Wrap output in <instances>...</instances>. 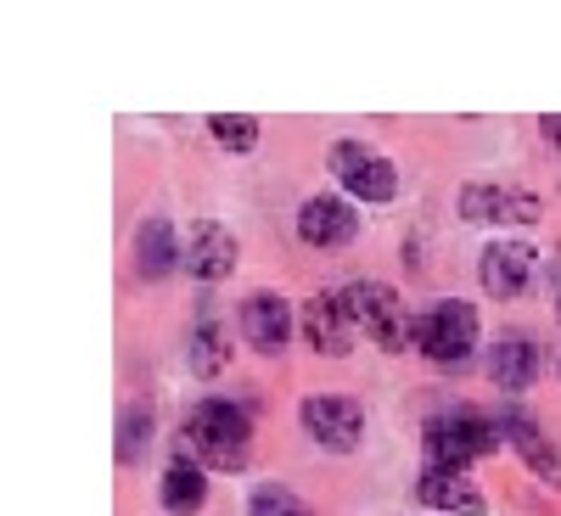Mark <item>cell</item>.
<instances>
[{
	"mask_svg": "<svg viewBox=\"0 0 561 516\" xmlns=\"http://www.w3.org/2000/svg\"><path fill=\"white\" fill-rule=\"evenodd\" d=\"M253 449V421L242 404L230 399H203L192 427L180 438V460H197V466H225V472H237Z\"/></svg>",
	"mask_w": 561,
	"mask_h": 516,
	"instance_id": "6da1fadb",
	"label": "cell"
},
{
	"mask_svg": "<svg viewBox=\"0 0 561 516\" xmlns=\"http://www.w3.org/2000/svg\"><path fill=\"white\" fill-rule=\"evenodd\" d=\"M421 444H427V460L433 466H444V472H466L478 455H494L500 449V433L489 427L483 415H472V410H444V415L427 421Z\"/></svg>",
	"mask_w": 561,
	"mask_h": 516,
	"instance_id": "7a4b0ae2",
	"label": "cell"
},
{
	"mask_svg": "<svg viewBox=\"0 0 561 516\" xmlns=\"http://www.w3.org/2000/svg\"><path fill=\"white\" fill-rule=\"evenodd\" d=\"M415 348L427 359H438V365H460L466 354L478 348V314H472V303L444 298L427 314H415Z\"/></svg>",
	"mask_w": 561,
	"mask_h": 516,
	"instance_id": "3957f363",
	"label": "cell"
},
{
	"mask_svg": "<svg viewBox=\"0 0 561 516\" xmlns=\"http://www.w3.org/2000/svg\"><path fill=\"white\" fill-rule=\"evenodd\" d=\"M343 303L354 314V325L365 337H377L388 354H399L410 343V325H404V303L393 287H382V280H354V287H343Z\"/></svg>",
	"mask_w": 561,
	"mask_h": 516,
	"instance_id": "277c9868",
	"label": "cell"
},
{
	"mask_svg": "<svg viewBox=\"0 0 561 516\" xmlns=\"http://www.w3.org/2000/svg\"><path fill=\"white\" fill-rule=\"evenodd\" d=\"M304 427L320 449H332V455H348L359 449V433H365V410L359 399L348 393H309L304 399Z\"/></svg>",
	"mask_w": 561,
	"mask_h": 516,
	"instance_id": "5b68a950",
	"label": "cell"
},
{
	"mask_svg": "<svg viewBox=\"0 0 561 516\" xmlns=\"http://www.w3.org/2000/svg\"><path fill=\"white\" fill-rule=\"evenodd\" d=\"M332 174L343 180V192L359 197V203H388L399 192V174L382 152L359 147V140H343V147H332Z\"/></svg>",
	"mask_w": 561,
	"mask_h": 516,
	"instance_id": "8992f818",
	"label": "cell"
},
{
	"mask_svg": "<svg viewBox=\"0 0 561 516\" xmlns=\"http://www.w3.org/2000/svg\"><path fill=\"white\" fill-rule=\"evenodd\" d=\"M460 219H472V225H534L539 197L517 192V185L478 180V185H460Z\"/></svg>",
	"mask_w": 561,
	"mask_h": 516,
	"instance_id": "52a82bcc",
	"label": "cell"
},
{
	"mask_svg": "<svg viewBox=\"0 0 561 516\" xmlns=\"http://www.w3.org/2000/svg\"><path fill=\"white\" fill-rule=\"evenodd\" d=\"M298 325H304L309 348L325 354V359H343V354L354 348V332H359L354 314H348V303H343V293H320V298H309L304 314H298Z\"/></svg>",
	"mask_w": 561,
	"mask_h": 516,
	"instance_id": "ba28073f",
	"label": "cell"
},
{
	"mask_svg": "<svg viewBox=\"0 0 561 516\" xmlns=\"http://www.w3.org/2000/svg\"><path fill=\"white\" fill-rule=\"evenodd\" d=\"M478 275H483V287L494 298H523L528 280H534V248H523V242H489Z\"/></svg>",
	"mask_w": 561,
	"mask_h": 516,
	"instance_id": "9c48e42d",
	"label": "cell"
},
{
	"mask_svg": "<svg viewBox=\"0 0 561 516\" xmlns=\"http://www.w3.org/2000/svg\"><path fill=\"white\" fill-rule=\"evenodd\" d=\"M242 332L259 354H280L293 343V303L275 298V293H253L242 303Z\"/></svg>",
	"mask_w": 561,
	"mask_h": 516,
	"instance_id": "30bf717a",
	"label": "cell"
},
{
	"mask_svg": "<svg viewBox=\"0 0 561 516\" xmlns=\"http://www.w3.org/2000/svg\"><path fill=\"white\" fill-rule=\"evenodd\" d=\"M354 230H359V219H354V208L337 203V197H309V203L298 208V237H304L309 248H348Z\"/></svg>",
	"mask_w": 561,
	"mask_h": 516,
	"instance_id": "8fae6325",
	"label": "cell"
},
{
	"mask_svg": "<svg viewBox=\"0 0 561 516\" xmlns=\"http://www.w3.org/2000/svg\"><path fill=\"white\" fill-rule=\"evenodd\" d=\"M489 377H494L500 393L534 388V377H539V343H534L528 332H505V337L494 343V354H489Z\"/></svg>",
	"mask_w": 561,
	"mask_h": 516,
	"instance_id": "7c38bea8",
	"label": "cell"
},
{
	"mask_svg": "<svg viewBox=\"0 0 561 516\" xmlns=\"http://www.w3.org/2000/svg\"><path fill=\"white\" fill-rule=\"evenodd\" d=\"M415 500L433 511H455V516H483V494L466 472H444V466H427L415 483Z\"/></svg>",
	"mask_w": 561,
	"mask_h": 516,
	"instance_id": "4fadbf2b",
	"label": "cell"
},
{
	"mask_svg": "<svg viewBox=\"0 0 561 516\" xmlns=\"http://www.w3.org/2000/svg\"><path fill=\"white\" fill-rule=\"evenodd\" d=\"M230 264H237V237H230L225 225L203 219L192 230V248H185V270H192L197 280H225Z\"/></svg>",
	"mask_w": 561,
	"mask_h": 516,
	"instance_id": "5bb4252c",
	"label": "cell"
},
{
	"mask_svg": "<svg viewBox=\"0 0 561 516\" xmlns=\"http://www.w3.org/2000/svg\"><path fill=\"white\" fill-rule=\"evenodd\" d=\"M500 438H505V444H517V455L534 466V472H545V478L561 483V455H556L550 438L534 427V415H528V410H505V415H500Z\"/></svg>",
	"mask_w": 561,
	"mask_h": 516,
	"instance_id": "9a60e30c",
	"label": "cell"
},
{
	"mask_svg": "<svg viewBox=\"0 0 561 516\" xmlns=\"http://www.w3.org/2000/svg\"><path fill=\"white\" fill-rule=\"evenodd\" d=\"M158 500H163L174 516H192V511H203V500H208V472H203L197 460H174L169 472H163Z\"/></svg>",
	"mask_w": 561,
	"mask_h": 516,
	"instance_id": "2e32d148",
	"label": "cell"
},
{
	"mask_svg": "<svg viewBox=\"0 0 561 516\" xmlns=\"http://www.w3.org/2000/svg\"><path fill=\"white\" fill-rule=\"evenodd\" d=\"M135 264H140V275H147V280H158V275H169L174 264H185V259L174 253L169 219H147V225H140V237H135Z\"/></svg>",
	"mask_w": 561,
	"mask_h": 516,
	"instance_id": "e0dca14e",
	"label": "cell"
},
{
	"mask_svg": "<svg viewBox=\"0 0 561 516\" xmlns=\"http://www.w3.org/2000/svg\"><path fill=\"white\" fill-rule=\"evenodd\" d=\"M225 359H230V337L219 332L214 320H203L197 337H192V370L197 377H214V370H225Z\"/></svg>",
	"mask_w": 561,
	"mask_h": 516,
	"instance_id": "ac0fdd59",
	"label": "cell"
},
{
	"mask_svg": "<svg viewBox=\"0 0 561 516\" xmlns=\"http://www.w3.org/2000/svg\"><path fill=\"white\" fill-rule=\"evenodd\" d=\"M208 129H214V140H219L225 152H253V147H259V124H253V118L219 113V118H208Z\"/></svg>",
	"mask_w": 561,
	"mask_h": 516,
	"instance_id": "d6986e66",
	"label": "cell"
},
{
	"mask_svg": "<svg viewBox=\"0 0 561 516\" xmlns=\"http://www.w3.org/2000/svg\"><path fill=\"white\" fill-rule=\"evenodd\" d=\"M248 516H309V505H304L293 489L264 483V489H253V505H248Z\"/></svg>",
	"mask_w": 561,
	"mask_h": 516,
	"instance_id": "ffe728a7",
	"label": "cell"
},
{
	"mask_svg": "<svg viewBox=\"0 0 561 516\" xmlns=\"http://www.w3.org/2000/svg\"><path fill=\"white\" fill-rule=\"evenodd\" d=\"M147 433H152V421H147V410H124V433H118V455H124V460H140V449H147Z\"/></svg>",
	"mask_w": 561,
	"mask_h": 516,
	"instance_id": "44dd1931",
	"label": "cell"
},
{
	"mask_svg": "<svg viewBox=\"0 0 561 516\" xmlns=\"http://www.w3.org/2000/svg\"><path fill=\"white\" fill-rule=\"evenodd\" d=\"M539 129H545L550 147H561V118H556V113H545V118H539Z\"/></svg>",
	"mask_w": 561,
	"mask_h": 516,
	"instance_id": "7402d4cb",
	"label": "cell"
}]
</instances>
